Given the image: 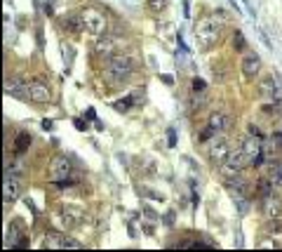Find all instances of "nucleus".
<instances>
[{"instance_id":"nucleus-34","label":"nucleus","mask_w":282,"mask_h":252,"mask_svg":"<svg viewBox=\"0 0 282 252\" xmlns=\"http://www.w3.org/2000/svg\"><path fill=\"white\" fill-rule=\"evenodd\" d=\"M275 139H277V144L282 146V132H275Z\"/></svg>"},{"instance_id":"nucleus-5","label":"nucleus","mask_w":282,"mask_h":252,"mask_svg":"<svg viewBox=\"0 0 282 252\" xmlns=\"http://www.w3.org/2000/svg\"><path fill=\"white\" fill-rule=\"evenodd\" d=\"M83 19H85V28L92 33V36H103V31H106V17H103L99 10H92V7H87L83 12Z\"/></svg>"},{"instance_id":"nucleus-9","label":"nucleus","mask_w":282,"mask_h":252,"mask_svg":"<svg viewBox=\"0 0 282 252\" xmlns=\"http://www.w3.org/2000/svg\"><path fill=\"white\" fill-rule=\"evenodd\" d=\"M21 227H24V224H21L19 219L10 224V231H7V236H5V245L7 247H26V245H28V240L21 236Z\"/></svg>"},{"instance_id":"nucleus-1","label":"nucleus","mask_w":282,"mask_h":252,"mask_svg":"<svg viewBox=\"0 0 282 252\" xmlns=\"http://www.w3.org/2000/svg\"><path fill=\"white\" fill-rule=\"evenodd\" d=\"M219 33H221V21L219 17H202V19L195 24V36L198 40H202V45H211L219 40Z\"/></svg>"},{"instance_id":"nucleus-32","label":"nucleus","mask_w":282,"mask_h":252,"mask_svg":"<svg viewBox=\"0 0 282 252\" xmlns=\"http://www.w3.org/2000/svg\"><path fill=\"white\" fill-rule=\"evenodd\" d=\"M193 87H195V90H205V80H195V83H193Z\"/></svg>"},{"instance_id":"nucleus-21","label":"nucleus","mask_w":282,"mask_h":252,"mask_svg":"<svg viewBox=\"0 0 282 252\" xmlns=\"http://www.w3.org/2000/svg\"><path fill=\"white\" fill-rule=\"evenodd\" d=\"M64 217H66V222H68V224H73V222H78L83 214H80V210H76V207H66Z\"/></svg>"},{"instance_id":"nucleus-16","label":"nucleus","mask_w":282,"mask_h":252,"mask_svg":"<svg viewBox=\"0 0 282 252\" xmlns=\"http://www.w3.org/2000/svg\"><path fill=\"white\" fill-rule=\"evenodd\" d=\"M61 26H64L68 33H80L85 28V19H83V14H78V12H70L64 17V21H61Z\"/></svg>"},{"instance_id":"nucleus-25","label":"nucleus","mask_w":282,"mask_h":252,"mask_svg":"<svg viewBox=\"0 0 282 252\" xmlns=\"http://www.w3.org/2000/svg\"><path fill=\"white\" fill-rule=\"evenodd\" d=\"M113 106H116V109L120 111V113H127L129 106H132V102H129V99H122V102H116Z\"/></svg>"},{"instance_id":"nucleus-18","label":"nucleus","mask_w":282,"mask_h":252,"mask_svg":"<svg viewBox=\"0 0 282 252\" xmlns=\"http://www.w3.org/2000/svg\"><path fill=\"white\" fill-rule=\"evenodd\" d=\"M231 198H233V203L237 205V212H240V214L250 212V201L244 198V194H240V191H231Z\"/></svg>"},{"instance_id":"nucleus-33","label":"nucleus","mask_w":282,"mask_h":252,"mask_svg":"<svg viewBox=\"0 0 282 252\" xmlns=\"http://www.w3.org/2000/svg\"><path fill=\"white\" fill-rule=\"evenodd\" d=\"M162 78V83H167V85H174V78L172 76H160Z\"/></svg>"},{"instance_id":"nucleus-13","label":"nucleus","mask_w":282,"mask_h":252,"mask_svg":"<svg viewBox=\"0 0 282 252\" xmlns=\"http://www.w3.org/2000/svg\"><path fill=\"white\" fill-rule=\"evenodd\" d=\"M263 214H266V219H282V198H277V196L263 198Z\"/></svg>"},{"instance_id":"nucleus-24","label":"nucleus","mask_w":282,"mask_h":252,"mask_svg":"<svg viewBox=\"0 0 282 252\" xmlns=\"http://www.w3.org/2000/svg\"><path fill=\"white\" fill-rule=\"evenodd\" d=\"M268 233H282V222L280 219H268Z\"/></svg>"},{"instance_id":"nucleus-28","label":"nucleus","mask_w":282,"mask_h":252,"mask_svg":"<svg viewBox=\"0 0 282 252\" xmlns=\"http://www.w3.org/2000/svg\"><path fill=\"white\" fill-rule=\"evenodd\" d=\"M167 144H169V146H174V144H177V132H174V130H169V132H167Z\"/></svg>"},{"instance_id":"nucleus-11","label":"nucleus","mask_w":282,"mask_h":252,"mask_svg":"<svg viewBox=\"0 0 282 252\" xmlns=\"http://www.w3.org/2000/svg\"><path fill=\"white\" fill-rule=\"evenodd\" d=\"M45 247H80V243L59 231H50L45 236Z\"/></svg>"},{"instance_id":"nucleus-19","label":"nucleus","mask_w":282,"mask_h":252,"mask_svg":"<svg viewBox=\"0 0 282 252\" xmlns=\"http://www.w3.org/2000/svg\"><path fill=\"white\" fill-rule=\"evenodd\" d=\"M103 78H106V83H111V85H120V83H125V78H127V73L111 71V69H106V73H103Z\"/></svg>"},{"instance_id":"nucleus-6","label":"nucleus","mask_w":282,"mask_h":252,"mask_svg":"<svg viewBox=\"0 0 282 252\" xmlns=\"http://www.w3.org/2000/svg\"><path fill=\"white\" fill-rule=\"evenodd\" d=\"M21 196V179L17 175H5L3 179V201L14 203Z\"/></svg>"},{"instance_id":"nucleus-30","label":"nucleus","mask_w":282,"mask_h":252,"mask_svg":"<svg viewBox=\"0 0 282 252\" xmlns=\"http://www.w3.org/2000/svg\"><path fill=\"white\" fill-rule=\"evenodd\" d=\"M85 118H87V120H96L94 109H87V111H85Z\"/></svg>"},{"instance_id":"nucleus-31","label":"nucleus","mask_w":282,"mask_h":252,"mask_svg":"<svg viewBox=\"0 0 282 252\" xmlns=\"http://www.w3.org/2000/svg\"><path fill=\"white\" fill-rule=\"evenodd\" d=\"M76 128L78 130H87V123H85L83 118H76Z\"/></svg>"},{"instance_id":"nucleus-3","label":"nucleus","mask_w":282,"mask_h":252,"mask_svg":"<svg viewBox=\"0 0 282 252\" xmlns=\"http://www.w3.org/2000/svg\"><path fill=\"white\" fill-rule=\"evenodd\" d=\"M50 179L57 181V184H61V181H66L70 177V172H73V168H70V161L66 158V155H54L50 163Z\"/></svg>"},{"instance_id":"nucleus-14","label":"nucleus","mask_w":282,"mask_h":252,"mask_svg":"<svg viewBox=\"0 0 282 252\" xmlns=\"http://www.w3.org/2000/svg\"><path fill=\"white\" fill-rule=\"evenodd\" d=\"M94 54L96 57H101V59H111L113 54H116V40L101 36V38L94 43Z\"/></svg>"},{"instance_id":"nucleus-15","label":"nucleus","mask_w":282,"mask_h":252,"mask_svg":"<svg viewBox=\"0 0 282 252\" xmlns=\"http://www.w3.org/2000/svg\"><path fill=\"white\" fill-rule=\"evenodd\" d=\"M231 116L228 113H221V111H217V113H211L209 120H207V128H211L214 132H226V130L231 128Z\"/></svg>"},{"instance_id":"nucleus-2","label":"nucleus","mask_w":282,"mask_h":252,"mask_svg":"<svg viewBox=\"0 0 282 252\" xmlns=\"http://www.w3.org/2000/svg\"><path fill=\"white\" fill-rule=\"evenodd\" d=\"M244 165H247V158H244L242 146H240V149H235V151H228L226 161L221 163V175H224V177H233V175H237Z\"/></svg>"},{"instance_id":"nucleus-26","label":"nucleus","mask_w":282,"mask_h":252,"mask_svg":"<svg viewBox=\"0 0 282 252\" xmlns=\"http://www.w3.org/2000/svg\"><path fill=\"white\" fill-rule=\"evenodd\" d=\"M214 135H217V132H214L211 128H205L202 132H200V139H202V142H209V139H211Z\"/></svg>"},{"instance_id":"nucleus-10","label":"nucleus","mask_w":282,"mask_h":252,"mask_svg":"<svg viewBox=\"0 0 282 252\" xmlns=\"http://www.w3.org/2000/svg\"><path fill=\"white\" fill-rule=\"evenodd\" d=\"M28 94H31L33 102H40V104H47L52 99V90L43 80H31L28 83Z\"/></svg>"},{"instance_id":"nucleus-4","label":"nucleus","mask_w":282,"mask_h":252,"mask_svg":"<svg viewBox=\"0 0 282 252\" xmlns=\"http://www.w3.org/2000/svg\"><path fill=\"white\" fill-rule=\"evenodd\" d=\"M228 151H231V146H228V139H226L224 135H214L209 142H207V155H209V161H214V163H224Z\"/></svg>"},{"instance_id":"nucleus-27","label":"nucleus","mask_w":282,"mask_h":252,"mask_svg":"<svg viewBox=\"0 0 282 252\" xmlns=\"http://www.w3.org/2000/svg\"><path fill=\"white\" fill-rule=\"evenodd\" d=\"M244 47V36L240 31H235V50H242Z\"/></svg>"},{"instance_id":"nucleus-7","label":"nucleus","mask_w":282,"mask_h":252,"mask_svg":"<svg viewBox=\"0 0 282 252\" xmlns=\"http://www.w3.org/2000/svg\"><path fill=\"white\" fill-rule=\"evenodd\" d=\"M136 66V59L132 54H113V57L106 61V69L111 71H120V73H129Z\"/></svg>"},{"instance_id":"nucleus-22","label":"nucleus","mask_w":282,"mask_h":252,"mask_svg":"<svg viewBox=\"0 0 282 252\" xmlns=\"http://www.w3.org/2000/svg\"><path fill=\"white\" fill-rule=\"evenodd\" d=\"M259 194H261V198H268V196H273L268 179H261V181H259Z\"/></svg>"},{"instance_id":"nucleus-8","label":"nucleus","mask_w":282,"mask_h":252,"mask_svg":"<svg viewBox=\"0 0 282 252\" xmlns=\"http://www.w3.org/2000/svg\"><path fill=\"white\" fill-rule=\"evenodd\" d=\"M5 92L17 99H31V94H28V83H24V80L17 76H10L5 80Z\"/></svg>"},{"instance_id":"nucleus-23","label":"nucleus","mask_w":282,"mask_h":252,"mask_svg":"<svg viewBox=\"0 0 282 252\" xmlns=\"http://www.w3.org/2000/svg\"><path fill=\"white\" fill-rule=\"evenodd\" d=\"M146 3H148V7H151L153 12H162V10L167 7V0H146Z\"/></svg>"},{"instance_id":"nucleus-20","label":"nucleus","mask_w":282,"mask_h":252,"mask_svg":"<svg viewBox=\"0 0 282 252\" xmlns=\"http://www.w3.org/2000/svg\"><path fill=\"white\" fill-rule=\"evenodd\" d=\"M270 184L275 188H282V163L273 165V172H270Z\"/></svg>"},{"instance_id":"nucleus-17","label":"nucleus","mask_w":282,"mask_h":252,"mask_svg":"<svg viewBox=\"0 0 282 252\" xmlns=\"http://www.w3.org/2000/svg\"><path fill=\"white\" fill-rule=\"evenodd\" d=\"M28 146H31V135H28V132H19L17 139H14V153L24 155L26 151H28Z\"/></svg>"},{"instance_id":"nucleus-29","label":"nucleus","mask_w":282,"mask_h":252,"mask_svg":"<svg viewBox=\"0 0 282 252\" xmlns=\"http://www.w3.org/2000/svg\"><path fill=\"white\" fill-rule=\"evenodd\" d=\"M174 219H177V214H174L172 210H169V212L165 214V224H167V227H172V224H174Z\"/></svg>"},{"instance_id":"nucleus-12","label":"nucleus","mask_w":282,"mask_h":252,"mask_svg":"<svg viewBox=\"0 0 282 252\" xmlns=\"http://www.w3.org/2000/svg\"><path fill=\"white\" fill-rule=\"evenodd\" d=\"M259 71H261V57L257 52H247L242 57V73L247 78H257Z\"/></svg>"}]
</instances>
